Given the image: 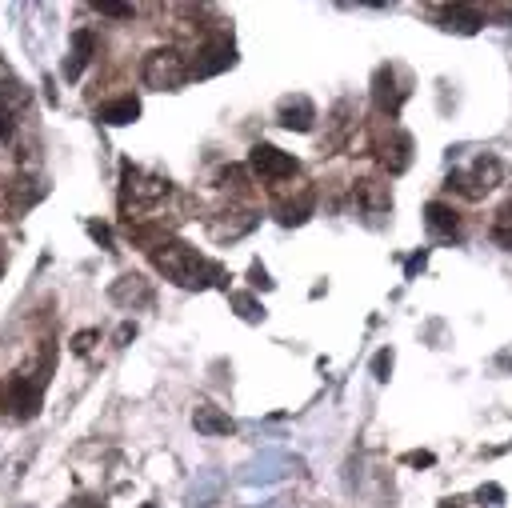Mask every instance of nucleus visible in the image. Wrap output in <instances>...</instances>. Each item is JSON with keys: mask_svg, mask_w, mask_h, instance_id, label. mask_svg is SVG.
Segmentation results:
<instances>
[{"mask_svg": "<svg viewBox=\"0 0 512 508\" xmlns=\"http://www.w3.org/2000/svg\"><path fill=\"white\" fill-rule=\"evenodd\" d=\"M248 276H252V284H256V288H272V280H268V272H264L260 264H252V272H248Z\"/></svg>", "mask_w": 512, "mask_h": 508, "instance_id": "28", "label": "nucleus"}, {"mask_svg": "<svg viewBox=\"0 0 512 508\" xmlns=\"http://www.w3.org/2000/svg\"><path fill=\"white\" fill-rule=\"evenodd\" d=\"M500 176H504L500 160H496L492 152H484V156H476V160H472V168H468V172H452V176H448V188H456V192H464V196L480 200V196H488V192L500 184Z\"/></svg>", "mask_w": 512, "mask_h": 508, "instance_id": "4", "label": "nucleus"}, {"mask_svg": "<svg viewBox=\"0 0 512 508\" xmlns=\"http://www.w3.org/2000/svg\"><path fill=\"white\" fill-rule=\"evenodd\" d=\"M152 264L180 288H208L224 280V268L208 256H200L192 244L184 240H156L152 244Z\"/></svg>", "mask_w": 512, "mask_h": 508, "instance_id": "1", "label": "nucleus"}, {"mask_svg": "<svg viewBox=\"0 0 512 508\" xmlns=\"http://www.w3.org/2000/svg\"><path fill=\"white\" fill-rule=\"evenodd\" d=\"M276 120H280L284 128H292V132H312V124H316V104H312L308 96L292 92V96H284V100L276 104Z\"/></svg>", "mask_w": 512, "mask_h": 508, "instance_id": "10", "label": "nucleus"}, {"mask_svg": "<svg viewBox=\"0 0 512 508\" xmlns=\"http://www.w3.org/2000/svg\"><path fill=\"white\" fill-rule=\"evenodd\" d=\"M40 388H44V376H32V372H16L4 388L8 404L16 408L20 420H28L32 412H40Z\"/></svg>", "mask_w": 512, "mask_h": 508, "instance_id": "7", "label": "nucleus"}, {"mask_svg": "<svg viewBox=\"0 0 512 508\" xmlns=\"http://www.w3.org/2000/svg\"><path fill=\"white\" fill-rule=\"evenodd\" d=\"M440 508H464V504H460V500H444Z\"/></svg>", "mask_w": 512, "mask_h": 508, "instance_id": "31", "label": "nucleus"}, {"mask_svg": "<svg viewBox=\"0 0 512 508\" xmlns=\"http://www.w3.org/2000/svg\"><path fill=\"white\" fill-rule=\"evenodd\" d=\"M248 168H252L256 180H264V184H280V180L296 176L300 164H296L292 152H280L276 144H252V152H248Z\"/></svg>", "mask_w": 512, "mask_h": 508, "instance_id": "5", "label": "nucleus"}, {"mask_svg": "<svg viewBox=\"0 0 512 508\" xmlns=\"http://www.w3.org/2000/svg\"><path fill=\"white\" fill-rule=\"evenodd\" d=\"M404 464H432V452H408Z\"/></svg>", "mask_w": 512, "mask_h": 508, "instance_id": "29", "label": "nucleus"}, {"mask_svg": "<svg viewBox=\"0 0 512 508\" xmlns=\"http://www.w3.org/2000/svg\"><path fill=\"white\" fill-rule=\"evenodd\" d=\"M376 152H380V164L396 176V172H404L412 164V136L404 128H388V136L376 144Z\"/></svg>", "mask_w": 512, "mask_h": 508, "instance_id": "11", "label": "nucleus"}, {"mask_svg": "<svg viewBox=\"0 0 512 508\" xmlns=\"http://www.w3.org/2000/svg\"><path fill=\"white\" fill-rule=\"evenodd\" d=\"M172 192V184L164 180V176H152V172H140L136 164H120V204L128 208H152V204H160L164 196Z\"/></svg>", "mask_w": 512, "mask_h": 508, "instance_id": "2", "label": "nucleus"}, {"mask_svg": "<svg viewBox=\"0 0 512 508\" xmlns=\"http://www.w3.org/2000/svg\"><path fill=\"white\" fill-rule=\"evenodd\" d=\"M356 196H360V204H364L368 212H388V208H392L388 188L376 184V180H360V184H356Z\"/></svg>", "mask_w": 512, "mask_h": 508, "instance_id": "17", "label": "nucleus"}, {"mask_svg": "<svg viewBox=\"0 0 512 508\" xmlns=\"http://www.w3.org/2000/svg\"><path fill=\"white\" fill-rule=\"evenodd\" d=\"M372 372H376V380H388V372H392V352H388V348H384V352H376Z\"/></svg>", "mask_w": 512, "mask_h": 508, "instance_id": "26", "label": "nucleus"}, {"mask_svg": "<svg viewBox=\"0 0 512 508\" xmlns=\"http://www.w3.org/2000/svg\"><path fill=\"white\" fill-rule=\"evenodd\" d=\"M276 212H280V224H304V220H308V212H312V192H300L296 200L280 204Z\"/></svg>", "mask_w": 512, "mask_h": 508, "instance_id": "18", "label": "nucleus"}, {"mask_svg": "<svg viewBox=\"0 0 512 508\" xmlns=\"http://www.w3.org/2000/svg\"><path fill=\"white\" fill-rule=\"evenodd\" d=\"M440 24H444L448 32H464V36H472V32L484 24V12H480V8H468V4H452V8L440 12Z\"/></svg>", "mask_w": 512, "mask_h": 508, "instance_id": "15", "label": "nucleus"}, {"mask_svg": "<svg viewBox=\"0 0 512 508\" xmlns=\"http://www.w3.org/2000/svg\"><path fill=\"white\" fill-rule=\"evenodd\" d=\"M96 116H100L104 124H132V120L140 116V100H136V96H116V100L100 104Z\"/></svg>", "mask_w": 512, "mask_h": 508, "instance_id": "16", "label": "nucleus"}, {"mask_svg": "<svg viewBox=\"0 0 512 508\" xmlns=\"http://www.w3.org/2000/svg\"><path fill=\"white\" fill-rule=\"evenodd\" d=\"M76 508H100V504H92V500H84V504H76Z\"/></svg>", "mask_w": 512, "mask_h": 508, "instance_id": "32", "label": "nucleus"}, {"mask_svg": "<svg viewBox=\"0 0 512 508\" xmlns=\"http://www.w3.org/2000/svg\"><path fill=\"white\" fill-rule=\"evenodd\" d=\"M492 240L512 252V200L500 204V212H496V220H492Z\"/></svg>", "mask_w": 512, "mask_h": 508, "instance_id": "20", "label": "nucleus"}, {"mask_svg": "<svg viewBox=\"0 0 512 508\" xmlns=\"http://www.w3.org/2000/svg\"><path fill=\"white\" fill-rule=\"evenodd\" d=\"M404 100H408V88L400 84V68L396 64H380L376 76H372V104L384 116H396Z\"/></svg>", "mask_w": 512, "mask_h": 508, "instance_id": "6", "label": "nucleus"}, {"mask_svg": "<svg viewBox=\"0 0 512 508\" xmlns=\"http://www.w3.org/2000/svg\"><path fill=\"white\" fill-rule=\"evenodd\" d=\"M192 424H196V432H204V436H228V432L236 428L232 416H228L224 408H216V404H196Z\"/></svg>", "mask_w": 512, "mask_h": 508, "instance_id": "13", "label": "nucleus"}, {"mask_svg": "<svg viewBox=\"0 0 512 508\" xmlns=\"http://www.w3.org/2000/svg\"><path fill=\"white\" fill-rule=\"evenodd\" d=\"M424 228H428L436 240H460V216H456L448 204H440V200H432V204L424 208Z\"/></svg>", "mask_w": 512, "mask_h": 508, "instance_id": "12", "label": "nucleus"}, {"mask_svg": "<svg viewBox=\"0 0 512 508\" xmlns=\"http://www.w3.org/2000/svg\"><path fill=\"white\" fill-rule=\"evenodd\" d=\"M0 276H4V248H0Z\"/></svg>", "mask_w": 512, "mask_h": 508, "instance_id": "33", "label": "nucleus"}, {"mask_svg": "<svg viewBox=\"0 0 512 508\" xmlns=\"http://www.w3.org/2000/svg\"><path fill=\"white\" fill-rule=\"evenodd\" d=\"M12 136V104H8V92L0 88V140Z\"/></svg>", "mask_w": 512, "mask_h": 508, "instance_id": "24", "label": "nucleus"}, {"mask_svg": "<svg viewBox=\"0 0 512 508\" xmlns=\"http://www.w3.org/2000/svg\"><path fill=\"white\" fill-rule=\"evenodd\" d=\"M140 508H156V504H140Z\"/></svg>", "mask_w": 512, "mask_h": 508, "instance_id": "34", "label": "nucleus"}, {"mask_svg": "<svg viewBox=\"0 0 512 508\" xmlns=\"http://www.w3.org/2000/svg\"><path fill=\"white\" fill-rule=\"evenodd\" d=\"M88 232H92V240H100L104 248H112V236H108V228H104V224H88Z\"/></svg>", "mask_w": 512, "mask_h": 508, "instance_id": "27", "label": "nucleus"}, {"mask_svg": "<svg viewBox=\"0 0 512 508\" xmlns=\"http://www.w3.org/2000/svg\"><path fill=\"white\" fill-rule=\"evenodd\" d=\"M20 508H28V504H20Z\"/></svg>", "mask_w": 512, "mask_h": 508, "instance_id": "35", "label": "nucleus"}, {"mask_svg": "<svg viewBox=\"0 0 512 508\" xmlns=\"http://www.w3.org/2000/svg\"><path fill=\"white\" fill-rule=\"evenodd\" d=\"M92 52H96V36H92L88 28L72 32V52H68V60H64V76L76 80V76L84 72V64L92 60Z\"/></svg>", "mask_w": 512, "mask_h": 508, "instance_id": "14", "label": "nucleus"}, {"mask_svg": "<svg viewBox=\"0 0 512 508\" xmlns=\"http://www.w3.org/2000/svg\"><path fill=\"white\" fill-rule=\"evenodd\" d=\"M232 308H236L244 320H260V316H264V308H260L248 292H232Z\"/></svg>", "mask_w": 512, "mask_h": 508, "instance_id": "21", "label": "nucleus"}, {"mask_svg": "<svg viewBox=\"0 0 512 508\" xmlns=\"http://www.w3.org/2000/svg\"><path fill=\"white\" fill-rule=\"evenodd\" d=\"M128 336H136V324H124V328H120V332H116V340H120V344H124V340H128Z\"/></svg>", "mask_w": 512, "mask_h": 508, "instance_id": "30", "label": "nucleus"}, {"mask_svg": "<svg viewBox=\"0 0 512 508\" xmlns=\"http://www.w3.org/2000/svg\"><path fill=\"white\" fill-rule=\"evenodd\" d=\"M108 300H112V304H120V308H128V312L148 308V304H152V284H148L140 272H124L120 280H112Z\"/></svg>", "mask_w": 512, "mask_h": 508, "instance_id": "9", "label": "nucleus"}, {"mask_svg": "<svg viewBox=\"0 0 512 508\" xmlns=\"http://www.w3.org/2000/svg\"><path fill=\"white\" fill-rule=\"evenodd\" d=\"M96 12H104V16H120V20H128V16H132V4H116V0H96Z\"/></svg>", "mask_w": 512, "mask_h": 508, "instance_id": "25", "label": "nucleus"}, {"mask_svg": "<svg viewBox=\"0 0 512 508\" xmlns=\"http://www.w3.org/2000/svg\"><path fill=\"white\" fill-rule=\"evenodd\" d=\"M252 224H256L252 212H240V220H212V236H216V240H236V236H244Z\"/></svg>", "mask_w": 512, "mask_h": 508, "instance_id": "19", "label": "nucleus"}, {"mask_svg": "<svg viewBox=\"0 0 512 508\" xmlns=\"http://www.w3.org/2000/svg\"><path fill=\"white\" fill-rule=\"evenodd\" d=\"M96 340H100V332H96V328H84V332H76V336H72V352H76V356H84Z\"/></svg>", "mask_w": 512, "mask_h": 508, "instance_id": "22", "label": "nucleus"}, {"mask_svg": "<svg viewBox=\"0 0 512 508\" xmlns=\"http://www.w3.org/2000/svg\"><path fill=\"white\" fill-rule=\"evenodd\" d=\"M476 500L488 504V508H496V504L504 500V488H500V484H480V488H476Z\"/></svg>", "mask_w": 512, "mask_h": 508, "instance_id": "23", "label": "nucleus"}, {"mask_svg": "<svg viewBox=\"0 0 512 508\" xmlns=\"http://www.w3.org/2000/svg\"><path fill=\"white\" fill-rule=\"evenodd\" d=\"M236 64V48L228 44V40H212V44H204L200 52H196V60L188 64V80L196 76V80H204V76H216V72H224V68H232Z\"/></svg>", "mask_w": 512, "mask_h": 508, "instance_id": "8", "label": "nucleus"}, {"mask_svg": "<svg viewBox=\"0 0 512 508\" xmlns=\"http://www.w3.org/2000/svg\"><path fill=\"white\" fill-rule=\"evenodd\" d=\"M144 84L156 88V92H172L188 80V60L176 52V48H156L144 56Z\"/></svg>", "mask_w": 512, "mask_h": 508, "instance_id": "3", "label": "nucleus"}]
</instances>
